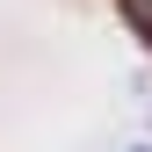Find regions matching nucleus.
I'll return each instance as SVG.
<instances>
[{"label": "nucleus", "instance_id": "f257e3e1", "mask_svg": "<svg viewBox=\"0 0 152 152\" xmlns=\"http://www.w3.org/2000/svg\"><path fill=\"white\" fill-rule=\"evenodd\" d=\"M123 22H130V29H138V36H145V44H152V0H123Z\"/></svg>", "mask_w": 152, "mask_h": 152}]
</instances>
